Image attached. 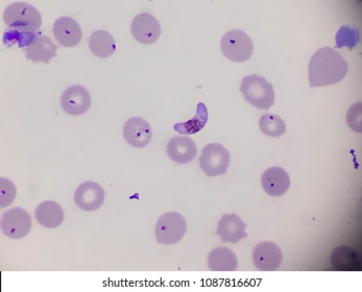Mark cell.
I'll list each match as a JSON object with an SVG mask.
<instances>
[{"label": "cell", "mask_w": 362, "mask_h": 292, "mask_svg": "<svg viewBox=\"0 0 362 292\" xmlns=\"http://www.w3.org/2000/svg\"><path fill=\"white\" fill-rule=\"evenodd\" d=\"M40 32H19L16 30H6L4 34V43L6 46L11 47V46L18 45L21 48L25 49L28 46H30L39 36H40Z\"/></svg>", "instance_id": "cb8c5ba5"}, {"label": "cell", "mask_w": 362, "mask_h": 292, "mask_svg": "<svg viewBox=\"0 0 362 292\" xmlns=\"http://www.w3.org/2000/svg\"><path fill=\"white\" fill-rule=\"evenodd\" d=\"M207 264L211 271H236L238 269V259L229 247H216L208 256Z\"/></svg>", "instance_id": "d6986e66"}, {"label": "cell", "mask_w": 362, "mask_h": 292, "mask_svg": "<svg viewBox=\"0 0 362 292\" xmlns=\"http://www.w3.org/2000/svg\"><path fill=\"white\" fill-rule=\"evenodd\" d=\"M166 151L171 161L177 164H187L197 157V147L192 138L177 136L171 138Z\"/></svg>", "instance_id": "2e32d148"}, {"label": "cell", "mask_w": 362, "mask_h": 292, "mask_svg": "<svg viewBox=\"0 0 362 292\" xmlns=\"http://www.w3.org/2000/svg\"><path fill=\"white\" fill-rule=\"evenodd\" d=\"M61 105L65 113L72 116L82 115L91 107V96L82 86H71L63 92Z\"/></svg>", "instance_id": "8fae6325"}, {"label": "cell", "mask_w": 362, "mask_h": 292, "mask_svg": "<svg viewBox=\"0 0 362 292\" xmlns=\"http://www.w3.org/2000/svg\"><path fill=\"white\" fill-rule=\"evenodd\" d=\"M240 92L245 100L259 110H269L275 104L273 85L262 76L251 74L243 78Z\"/></svg>", "instance_id": "3957f363"}, {"label": "cell", "mask_w": 362, "mask_h": 292, "mask_svg": "<svg viewBox=\"0 0 362 292\" xmlns=\"http://www.w3.org/2000/svg\"><path fill=\"white\" fill-rule=\"evenodd\" d=\"M349 71L344 57L334 48L322 47L315 52L309 63L311 87H325L341 82Z\"/></svg>", "instance_id": "6da1fadb"}, {"label": "cell", "mask_w": 362, "mask_h": 292, "mask_svg": "<svg viewBox=\"0 0 362 292\" xmlns=\"http://www.w3.org/2000/svg\"><path fill=\"white\" fill-rule=\"evenodd\" d=\"M35 217L46 229H56L64 221V210L56 202L46 201L37 207Z\"/></svg>", "instance_id": "ac0fdd59"}, {"label": "cell", "mask_w": 362, "mask_h": 292, "mask_svg": "<svg viewBox=\"0 0 362 292\" xmlns=\"http://www.w3.org/2000/svg\"><path fill=\"white\" fill-rule=\"evenodd\" d=\"M348 124L352 127L353 131L361 133V103L353 105L348 112Z\"/></svg>", "instance_id": "4316f807"}, {"label": "cell", "mask_w": 362, "mask_h": 292, "mask_svg": "<svg viewBox=\"0 0 362 292\" xmlns=\"http://www.w3.org/2000/svg\"><path fill=\"white\" fill-rule=\"evenodd\" d=\"M247 223L238 216L232 214H223L217 225L216 234L221 237L223 243H238L243 239L247 238Z\"/></svg>", "instance_id": "7c38bea8"}, {"label": "cell", "mask_w": 362, "mask_h": 292, "mask_svg": "<svg viewBox=\"0 0 362 292\" xmlns=\"http://www.w3.org/2000/svg\"><path fill=\"white\" fill-rule=\"evenodd\" d=\"M89 48L98 58H110L116 50V42L107 30H95L89 39Z\"/></svg>", "instance_id": "ffe728a7"}, {"label": "cell", "mask_w": 362, "mask_h": 292, "mask_svg": "<svg viewBox=\"0 0 362 292\" xmlns=\"http://www.w3.org/2000/svg\"><path fill=\"white\" fill-rule=\"evenodd\" d=\"M231 162L229 151L221 144H210L204 147L199 157V166L209 177L227 173Z\"/></svg>", "instance_id": "8992f818"}, {"label": "cell", "mask_w": 362, "mask_h": 292, "mask_svg": "<svg viewBox=\"0 0 362 292\" xmlns=\"http://www.w3.org/2000/svg\"><path fill=\"white\" fill-rule=\"evenodd\" d=\"M259 127L264 135L273 138L281 137L286 132L284 120L276 114H263L259 119Z\"/></svg>", "instance_id": "603a6c76"}, {"label": "cell", "mask_w": 362, "mask_h": 292, "mask_svg": "<svg viewBox=\"0 0 362 292\" xmlns=\"http://www.w3.org/2000/svg\"><path fill=\"white\" fill-rule=\"evenodd\" d=\"M263 190L271 197H282L291 187V177L282 167H271L261 177Z\"/></svg>", "instance_id": "5bb4252c"}, {"label": "cell", "mask_w": 362, "mask_h": 292, "mask_svg": "<svg viewBox=\"0 0 362 292\" xmlns=\"http://www.w3.org/2000/svg\"><path fill=\"white\" fill-rule=\"evenodd\" d=\"M52 33L57 41L65 47H74L82 40L83 33L80 24L70 17L57 19Z\"/></svg>", "instance_id": "9a60e30c"}, {"label": "cell", "mask_w": 362, "mask_h": 292, "mask_svg": "<svg viewBox=\"0 0 362 292\" xmlns=\"http://www.w3.org/2000/svg\"><path fill=\"white\" fill-rule=\"evenodd\" d=\"M32 217L23 208H13L1 216V230L8 238L21 239L32 230Z\"/></svg>", "instance_id": "52a82bcc"}, {"label": "cell", "mask_w": 362, "mask_h": 292, "mask_svg": "<svg viewBox=\"0 0 362 292\" xmlns=\"http://www.w3.org/2000/svg\"><path fill=\"white\" fill-rule=\"evenodd\" d=\"M0 197H1V208L11 205L16 197V186L6 177H1V186H0Z\"/></svg>", "instance_id": "d4e9b609"}, {"label": "cell", "mask_w": 362, "mask_h": 292, "mask_svg": "<svg viewBox=\"0 0 362 292\" xmlns=\"http://www.w3.org/2000/svg\"><path fill=\"white\" fill-rule=\"evenodd\" d=\"M282 250L276 243L263 241L253 250V263L258 271H276L282 265Z\"/></svg>", "instance_id": "ba28073f"}, {"label": "cell", "mask_w": 362, "mask_h": 292, "mask_svg": "<svg viewBox=\"0 0 362 292\" xmlns=\"http://www.w3.org/2000/svg\"><path fill=\"white\" fill-rule=\"evenodd\" d=\"M358 254L356 250L348 247H339L331 254V264L339 271H352L359 264Z\"/></svg>", "instance_id": "44dd1931"}, {"label": "cell", "mask_w": 362, "mask_h": 292, "mask_svg": "<svg viewBox=\"0 0 362 292\" xmlns=\"http://www.w3.org/2000/svg\"><path fill=\"white\" fill-rule=\"evenodd\" d=\"M186 230L187 223L181 214L177 212L165 213L156 225V238L161 245H175L184 238Z\"/></svg>", "instance_id": "5b68a950"}, {"label": "cell", "mask_w": 362, "mask_h": 292, "mask_svg": "<svg viewBox=\"0 0 362 292\" xmlns=\"http://www.w3.org/2000/svg\"><path fill=\"white\" fill-rule=\"evenodd\" d=\"M131 30L136 40L139 43L149 45L159 40L161 25L153 15L141 13L132 21Z\"/></svg>", "instance_id": "9c48e42d"}, {"label": "cell", "mask_w": 362, "mask_h": 292, "mask_svg": "<svg viewBox=\"0 0 362 292\" xmlns=\"http://www.w3.org/2000/svg\"><path fill=\"white\" fill-rule=\"evenodd\" d=\"M208 122V109L205 104L197 105V114L192 119L186 122H179L173 125L175 131L181 135H194L205 127Z\"/></svg>", "instance_id": "7402d4cb"}, {"label": "cell", "mask_w": 362, "mask_h": 292, "mask_svg": "<svg viewBox=\"0 0 362 292\" xmlns=\"http://www.w3.org/2000/svg\"><path fill=\"white\" fill-rule=\"evenodd\" d=\"M4 23L19 32H39L42 25L40 12L32 4L17 1L4 10Z\"/></svg>", "instance_id": "7a4b0ae2"}, {"label": "cell", "mask_w": 362, "mask_h": 292, "mask_svg": "<svg viewBox=\"0 0 362 292\" xmlns=\"http://www.w3.org/2000/svg\"><path fill=\"white\" fill-rule=\"evenodd\" d=\"M349 26H344L341 28L339 33H337V41L339 47H344V45H346V47H354L353 43L356 44L358 42V32L351 28L350 33H349Z\"/></svg>", "instance_id": "484cf974"}, {"label": "cell", "mask_w": 362, "mask_h": 292, "mask_svg": "<svg viewBox=\"0 0 362 292\" xmlns=\"http://www.w3.org/2000/svg\"><path fill=\"white\" fill-rule=\"evenodd\" d=\"M221 52L228 60L243 63L253 54L254 44L251 37L240 30H233L223 35L221 41Z\"/></svg>", "instance_id": "277c9868"}, {"label": "cell", "mask_w": 362, "mask_h": 292, "mask_svg": "<svg viewBox=\"0 0 362 292\" xmlns=\"http://www.w3.org/2000/svg\"><path fill=\"white\" fill-rule=\"evenodd\" d=\"M106 193L104 188L95 182L87 181L81 184L74 193V202L82 210L91 212L102 207Z\"/></svg>", "instance_id": "30bf717a"}, {"label": "cell", "mask_w": 362, "mask_h": 292, "mask_svg": "<svg viewBox=\"0 0 362 292\" xmlns=\"http://www.w3.org/2000/svg\"><path fill=\"white\" fill-rule=\"evenodd\" d=\"M58 46L52 41L49 37L41 34L30 46L24 49L26 59L33 62L49 63L52 58L57 57Z\"/></svg>", "instance_id": "e0dca14e"}, {"label": "cell", "mask_w": 362, "mask_h": 292, "mask_svg": "<svg viewBox=\"0 0 362 292\" xmlns=\"http://www.w3.org/2000/svg\"><path fill=\"white\" fill-rule=\"evenodd\" d=\"M124 137L129 146L144 148L153 138V129L144 118H129L124 127Z\"/></svg>", "instance_id": "4fadbf2b"}]
</instances>
